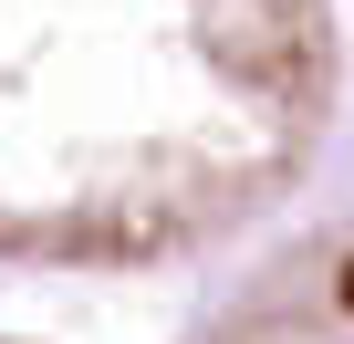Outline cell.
<instances>
[{"label":"cell","instance_id":"cell-1","mask_svg":"<svg viewBox=\"0 0 354 344\" xmlns=\"http://www.w3.org/2000/svg\"><path fill=\"white\" fill-rule=\"evenodd\" d=\"M323 115L333 0H0V261H177L271 209Z\"/></svg>","mask_w":354,"mask_h":344},{"label":"cell","instance_id":"cell-2","mask_svg":"<svg viewBox=\"0 0 354 344\" xmlns=\"http://www.w3.org/2000/svg\"><path fill=\"white\" fill-rule=\"evenodd\" d=\"M198 344H354V219L271 261L230 313L198 323Z\"/></svg>","mask_w":354,"mask_h":344}]
</instances>
